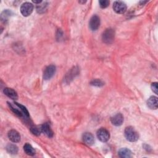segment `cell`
<instances>
[{
    "instance_id": "7402d4cb",
    "label": "cell",
    "mask_w": 158,
    "mask_h": 158,
    "mask_svg": "<svg viewBox=\"0 0 158 158\" xmlns=\"http://www.w3.org/2000/svg\"><path fill=\"white\" fill-rule=\"evenodd\" d=\"M33 2L35 3H42V1H38V2H37V1H33Z\"/></svg>"
},
{
    "instance_id": "9c48e42d",
    "label": "cell",
    "mask_w": 158,
    "mask_h": 158,
    "mask_svg": "<svg viewBox=\"0 0 158 158\" xmlns=\"http://www.w3.org/2000/svg\"><path fill=\"white\" fill-rule=\"evenodd\" d=\"M111 120L113 125L115 126H120L124 122V117L122 114H117L111 118Z\"/></svg>"
},
{
    "instance_id": "9a60e30c",
    "label": "cell",
    "mask_w": 158,
    "mask_h": 158,
    "mask_svg": "<svg viewBox=\"0 0 158 158\" xmlns=\"http://www.w3.org/2000/svg\"><path fill=\"white\" fill-rule=\"evenodd\" d=\"M24 150L26 152V153L29 156H34L35 154V149L29 143H27L24 146Z\"/></svg>"
},
{
    "instance_id": "3957f363",
    "label": "cell",
    "mask_w": 158,
    "mask_h": 158,
    "mask_svg": "<svg viewBox=\"0 0 158 158\" xmlns=\"http://www.w3.org/2000/svg\"><path fill=\"white\" fill-rule=\"evenodd\" d=\"M34 11V5L29 2L24 3L22 5L21 7V14L27 17L30 16Z\"/></svg>"
},
{
    "instance_id": "2e32d148",
    "label": "cell",
    "mask_w": 158,
    "mask_h": 158,
    "mask_svg": "<svg viewBox=\"0 0 158 158\" xmlns=\"http://www.w3.org/2000/svg\"><path fill=\"white\" fill-rule=\"evenodd\" d=\"M7 151L11 154H16L18 152V148L17 146L13 144H10L6 147Z\"/></svg>"
},
{
    "instance_id": "5b68a950",
    "label": "cell",
    "mask_w": 158,
    "mask_h": 158,
    "mask_svg": "<svg viewBox=\"0 0 158 158\" xmlns=\"http://www.w3.org/2000/svg\"><path fill=\"white\" fill-rule=\"evenodd\" d=\"M97 137L102 142H106L109 140L110 134L109 132L104 128H101L97 132Z\"/></svg>"
},
{
    "instance_id": "7a4b0ae2",
    "label": "cell",
    "mask_w": 158,
    "mask_h": 158,
    "mask_svg": "<svg viewBox=\"0 0 158 158\" xmlns=\"http://www.w3.org/2000/svg\"><path fill=\"white\" fill-rule=\"evenodd\" d=\"M115 32L112 29H106L103 34L102 39L103 41L107 44L112 43L114 40Z\"/></svg>"
},
{
    "instance_id": "5bb4252c",
    "label": "cell",
    "mask_w": 158,
    "mask_h": 158,
    "mask_svg": "<svg viewBox=\"0 0 158 158\" xmlns=\"http://www.w3.org/2000/svg\"><path fill=\"white\" fill-rule=\"evenodd\" d=\"M119 155L122 158H129L132 157V152L127 148H122L119 151Z\"/></svg>"
},
{
    "instance_id": "8fae6325",
    "label": "cell",
    "mask_w": 158,
    "mask_h": 158,
    "mask_svg": "<svg viewBox=\"0 0 158 158\" xmlns=\"http://www.w3.org/2000/svg\"><path fill=\"white\" fill-rule=\"evenodd\" d=\"M83 141L89 146H91L95 143V138L93 135L90 133H85L83 135Z\"/></svg>"
},
{
    "instance_id": "44dd1931",
    "label": "cell",
    "mask_w": 158,
    "mask_h": 158,
    "mask_svg": "<svg viewBox=\"0 0 158 158\" xmlns=\"http://www.w3.org/2000/svg\"><path fill=\"white\" fill-rule=\"evenodd\" d=\"M151 89H152V91L155 93V94L157 95V93H158V92H157L158 87H157V82H154V83H152L151 84Z\"/></svg>"
},
{
    "instance_id": "30bf717a",
    "label": "cell",
    "mask_w": 158,
    "mask_h": 158,
    "mask_svg": "<svg viewBox=\"0 0 158 158\" xmlns=\"http://www.w3.org/2000/svg\"><path fill=\"white\" fill-rule=\"evenodd\" d=\"M147 105L151 109H157L158 106L157 98L156 96H151L147 101Z\"/></svg>"
},
{
    "instance_id": "7c38bea8",
    "label": "cell",
    "mask_w": 158,
    "mask_h": 158,
    "mask_svg": "<svg viewBox=\"0 0 158 158\" xmlns=\"http://www.w3.org/2000/svg\"><path fill=\"white\" fill-rule=\"evenodd\" d=\"M3 92L7 96H8L9 98H10L11 99H17L18 98V93L17 92L14 90L12 88H5L3 90Z\"/></svg>"
},
{
    "instance_id": "8992f818",
    "label": "cell",
    "mask_w": 158,
    "mask_h": 158,
    "mask_svg": "<svg viewBox=\"0 0 158 158\" xmlns=\"http://www.w3.org/2000/svg\"><path fill=\"white\" fill-rule=\"evenodd\" d=\"M56 72V67L53 65L48 66L43 73V79L45 80H50L51 79Z\"/></svg>"
},
{
    "instance_id": "277c9868",
    "label": "cell",
    "mask_w": 158,
    "mask_h": 158,
    "mask_svg": "<svg viewBox=\"0 0 158 158\" xmlns=\"http://www.w3.org/2000/svg\"><path fill=\"white\" fill-rule=\"evenodd\" d=\"M113 10L117 14H124L127 11V5L122 2H115L113 4Z\"/></svg>"
},
{
    "instance_id": "6da1fadb",
    "label": "cell",
    "mask_w": 158,
    "mask_h": 158,
    "mask_svg": "<svg viewBox=\"0 0 158 158\" xmlns=\"http://www.w3.org/2000/svg\"><path fill=\"white\" fill-rule=\"evenodd\" d=\"M125 136L127 140L135 142L138 140L139 135L138 132L132 127H128L125 129Z\"/></svg>"
},
{
    "instance_id": "ba28073f",
    "label": "cell",
    "mask_w": 158,
    "mask_h": 158,
    "mask_svg": "<svg viewBox=\"0 0 158 158\" xmlns=\"http://www.w3.org/2000/svg\"><path fill=\"white\" fill-rule=\"evenodd\" d=\"M8 137L13 143H18L21 140V136L19 133L15 130H11L8 132Z\"/></svg>"
},
{
    "instance_id": "ffe728a7",
    "label": "cell",
    "mask_w": 158,
    "mask_h": 158,
    "mask_svg": "<svg viewBox=\"0 0 158 158\" xmlns=\"http://www.w3.org/2000/svg\"><path fill=\"white\" fill-rule=\"evenodd\" d=\"M91 85H94V86H96V87H101V86H103L104 85V83L101 80H100L99 79H96V80H93L91 82Z\"/></svg>"
},
{
    "instance_id": "4fadbf2b",
    "label": "cell",
    "mask_w": 158,
    "mask_h": 158,
    "mask_svg": "<svg viewBox=\"0 0 158 158\" xmlns=\"http://www.w3.org/2000/svg\"><path fill=\"white\" fill-rule=\"evenodd\" d=\"M42 132L44 133V134H45L47 136L50 138L53 136V132L51 129L50 126L47 123H45L42 125Z\"/></svg>"
},
{
    "instance_id": "e0dca14e",
    "label": "cell",
    "mask_w": 158,
    "mask_h": 158,
    "mask_svg": "<svg viewBox=\"0 0 158 158\" xmlns=\"http://www.w3.org/2000/svg\"><path fill=\"white\" fill-rule=\"evenodd\" d=\"M14 104L20 109V110L23 112V114H24L25 116H27V117L29 116V112H28V111H27V109H26V107H24V106H22V105H21V104H19V103H15Z\"/></svg>"
},
{
    "instance_id": "d6986e66",
    "label": "cell",
    "mask_w": 158,
    "mask_h": 158,
    "mask_svg": "<svg viewBox=\"0 0 158 158\" xmlns=\"http://www.w3.org/2000/svg\"><path fill=\"white\" fill-rule=\"evenodd\" d=\"M99 3L100 7L101 8L104 9V8H107L109 6V2L107 1V0H101V1L99 2Z\"/></svg>"
},
{
    "instance_id": "52a82bcc",
    "label": "cell",
    "mask_w": 158,
    "mask_h": 158,
    "mask_svg": "<svg viewBox=\"0 0 158 158\" xmlns=\"http://www.w3.org/2000/svg\"><path fill=\"white\" fill-rule=\"evenodd\" d=\"M99 26H100L99 18L96 15L92 16L91 18L90 19V23H89V26L91 30L95 31L98 29V28L99 27Z\"/></svg>"
},
{
    "instance_id": "ac0fdd59",
    "label": "cell",
    "mask_w": 158,
    "mask_h": 158,
    "mask_svg": "<svg viewBox=\"0 0 158 158\" xmlns=\"http://www.w3.org/2000/svg\"><path fill=\"white\" fill-rule=\"evenodd\" d=\"M31 131L35 135H39L42 132V126L40 127H33L31 128Z\"/></svg>"
}]
</instances>
